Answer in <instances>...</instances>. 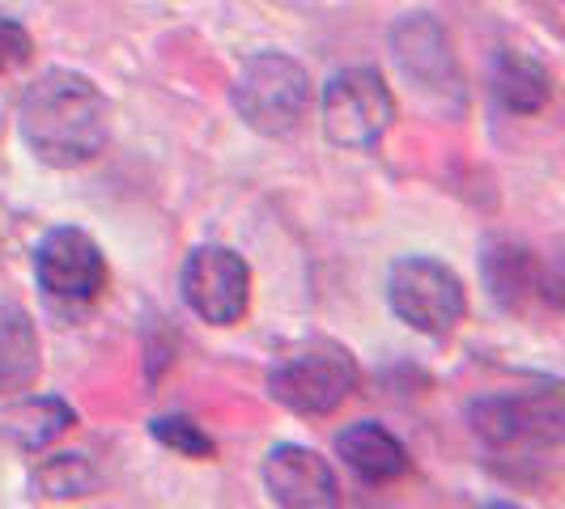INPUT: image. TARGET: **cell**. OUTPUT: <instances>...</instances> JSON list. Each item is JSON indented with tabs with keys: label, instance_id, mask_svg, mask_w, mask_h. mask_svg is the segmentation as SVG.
Masks as SVG:
<instances>
[{
	"label": "cell",
	"instance_id": "1",
	"mask_svg": "<svg viewBox=\"0 0 565 509\" xmlns=\"http://www.w3.org/2000/svg\"><path fill=\"white\" fill-rule=\"evenodd\" d=\"M18 132L43 166L77 170L107 149L111 107L89 77L73 68H52L26 85L18 107Z\"/></svg>",
	"mask_w": 565,
	"mask_h": 509
},
{
	"label": "cell",
	"instance_id": "16",
	"mask_svg": "<svg viewBox=\"0 0 565 509\" xmlns=\"http://www.w3.org/2000/svg\"><path fill=\"white\" fill-rule=\"evenodd\" d=\"M94 463L82 458V454H56V458H43L39 472H34V492L47 497V501H73V497H85L94 492Z\"/></svg>",
	"mask_w": 565,
	"mask_h": 509
},
{
	"label": "cell",
	"instance_id": "7",
	"mask_svg": "<svg viewBox=\"0 0 565 509\" xmlns=\"http://www.w3.org/2000/svg\"><path fill=\"white\" fill-rule=\"evenodd\" d=\"M392 56H396L399 73L408 77V85L422 98H429V107H438L443 115H459L468 107L451 39L429 13H413L392 30Z\"/></svg>",
	"mask_w": 565,
	"mask_h": 509
},
{
	"label": "cell",
	"instance_id": "5",
	"mask_svg": "<svg viewBox=\"0 0 565 509\" xmlns=\"http://www.w3.org/2000/svg\"><path fill=\"white\" fill-rule=\"evenodd\" d=\"M387 306L413 332L447 336L468 311V297H463V284L447 263L408 254V259H396L387 272Z\"/></svg>",
	"mask_w": 565,
	"mask_h": 509
},
{
	"label": "cell",
	"instance_id": "6",
	"mask_svg": "<svg viewBox=\"0 0 565 509\" xmlns=\"http://www.w3.org/2000/svg\"><path fill=\"white\" fill-rule=\"evenodd\" d=\"M472 429L489 451H553L562 446V387L548 382L532 396H489L472 403Z\"/></svg>",
	"mask_w": 565,
	"mask_h": 509
},
{
	"label": "cell",
	"instance_id": "2",
	"mask_svg": "<svg viewBox=\"0 0 565 509\" xmlns=\"http://www.w3.org/2000/svg\"><path fill=\"white\" fill-rule=\"evenodd\" d=\"M307 107H311V77L298 59L281 52H259L234 77V111L259 137L298 132Z\"/></svg>",
	"mask_w": 565,
	"mask_h": 509
},
{
	"label": "cell",
	"instance_id": "12",
	"mask_svg": "<svg viewBox=\"0 0 565 509\" xmlns=\"http://www.w3.org/2000/svg\"><path fill=\"white\" fill-rule=\"evenodd\" d=\"M489 82H493V98L507 107L510 115H540L553 98V77L536 56L527 52H514L502 47L493 56L489 68Z\"/></svg>",
	"mask_w": 565,
	"mask_h": 509
},
{
	"label": "cell",
	"instance_id": "18",
	"mask_svg": "<svg viewBox=\"0 0 565 509\" xmlns=\"http://www.w3.org/2000/svg\"><path fill=\"white\" fill-rule=\"evenodd\" d=\"M30 52H34V43H30L26 26L13 18H0V77L18 73L30 59Z\"/></svg>",
	"mask_w": 565,
	"mask_h": 509
},
{
	"label": "cell",
	"instance_id": "15",
	"mask_svg": "<svg viewBox=\"0 0 565 509\" xmlns=\"http://www.w3.org/2000/svg\"><path fill=\"white\" fill-rule=\"evenodd\" d=\"M39 378V336L22 306L0 302V396H22Z\"/></svg>",
	"mask_w": 565,
	"mask_h": 509
},
{
	"label": "cell",
	"instance_id": "13",
	"mask_svg": "<svg viewBox=\"0 0 565 509\" xmlns=\"http://www.w3.org/2000/svg\"><path fill=\"white\" fill-rule=\"evenodd\" d=\"M73 424H77L73 408L56 396L22 399V403L0 412V433L18 451H47V446H56V437H64Z\"/></svg>",
	"mask_w": 565,
	"mask_h": 509
},
{
	"label": "cell",
	"instance_id": "8",
	"mask_svg": "<svg viewBox=\"0 0 565 509\" xmlns=\"http://www.w3.org/2000/svg\"><path fill=\"white\" fill-rule=\"evenodd\" d=\"M34 277L56 306H94L107 289V259L85 229L60 226L43 234L34 251Z\"/></svg>",
	"mask_w": 565,
	"mask_h": 509
},
{
	"label": "cell",
	"instance_id": "4",
	"mask_svg": "<svg viewBox=\"0 0 565 509\" xmlns=\"http://www.w3.org/2000/svg\"><path fill=\"white\" fill-rule=\"evenodd\" d=\"M396 98L374 68H344L323 85V137L344 153H366L387 137Z\"/></svg>",
	"mask_w": 565,
	"mask_h": 509
},
{
	"label": "cell",
	"instance_id": "3",
	"mask_svg": "<svg viewBox=\"0 0 565 509\" xmlns=\"http://www.w3.org/2000/svg\"><path fill=\"white\" fill-rule=\"evenodd\" d=\"M353 387H358V361L337 339H311L268 373L273 399L298 416L337 412L353 396Z\"/></svg>",
	"mask_w": 565,
	"mask_h": 509
},
{
	"label": "cell",
	"instance_id": "10",
	"mask_svg": "<svg viewBox=\"0 0 565 509\" xmlns=\"http://www.w3.org/2000/svg\"><path fill=\"white\" fill-rule=\"evenodd\" d=\"M264 488L285 509H332L340 501L328 458L311 446H277L264 458Z\"/></svg>",
	"mask_w": 565,
	"mask_h": 509
},
{
	"label": "cell",
	"instance_id": "14",
	"mask_svg": "<svg viewBox=\"0 0 565 509\" xmlns=\"http://www.w3.org/2000/svg\"><path fill=\"white\" fill-rule=\"evenodd\" d=\"M481 268L493 302H502L507 311H523L540 293L536 254L527 251V247H519V242H489Z\"/></svg>",
	"mask_w": 565,
	"mask_h": 509
},
{
	"label": "cell",
	"instance_id": "9",
	"mask_svg": "<svg viewBox=\"0 0 565 509\" xmlns=\"http://www.w3.org/2000/svg\"><path fill=\"white\" fill-rule=\"evenodd\" d=\"M183 302L213 327H234L252 302V268L230 247H196L183 259Z\"/></svg>",
	"mask_w": 565,
	"mask_h": 509
},
{
	"label": "cell",
	"instance_id": "17",
	"mask_svg": "<svg viewBox=\"0 0 565 509\" xmlns=\"http://www.w3.org/2000/svg\"><path fill=\"white\" fill-rule=\"evenodd\" d=\"M149 433H153V442H162L167 451L188 454V458H213V454H217L213 437L200 433V424L188 421V416H158V421L149 424Z\"/></svg>",
	"mask_w": 565,
	"mask_h": 509
},
{
	"label": "cell",
	"instance_id": "11",
	"mask_svg": "<svg viewBox=\"0 0 565 509\" xmlns=\"http://www.w3.org/2000/svg\"><path fill=\"white\" fill-rule=\"evenodd\" d=\"M337 454L344 458V467L366 484H392L408 472V451L379 421L349 424L337 437Z\"/></svg>",
	"mask_w": 565,
	"mask_h": 509
}]
</instances>
